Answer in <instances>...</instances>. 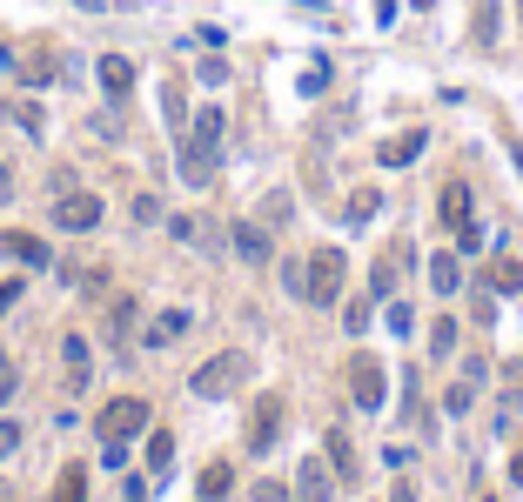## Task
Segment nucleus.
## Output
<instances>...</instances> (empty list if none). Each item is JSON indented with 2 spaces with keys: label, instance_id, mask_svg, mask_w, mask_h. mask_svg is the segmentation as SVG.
<instances>
[{
  "label": "nucleus",
  "instance_id": "obj_29",
  "mask_svg": "<svg viewBox=\"0 0 523 502\" xmlns=\"http://www.w3.org/2000/svg\"><path fill=\"white\" fill-rule=\"evenodd\" d=\"M282 288H289V295H309V262H289V268H282Z\"/></svg>",
  "mask_w": 523,
  "mask_h": 502
},
{
  "label": "nucleus",
  "instance_id": "obj_31",
  "mask_svg": "<svg viewBox=\"0 0 523 502\" xmlns=\"http://www.w3.org/2000/svg\"><path fill=\"white\" fill-rule=\"evenodd\" d=\"M161 101H168V121L182 128V121H188V108H182V88H161Z\"/></svg>",
  "mask_w": 523,
  "mask_h": 502
},
{
  "label": "nucleus",
  "instance_id": "obj_2",
  "mask_svg": "<svg viewBox=\"0 0 523 502\" xmlns=\"http://www.w3.org/2000/svg\"><path fill=\"white\" fill-rule=\"evenodd\" d=\"M342 282H349V255H342V248H316V255H309V295H302V302L309 308H336Z\"/></svg>",
  "mask_w": 523,
  "mask_h": 502
},
{
  "label": "nucleus",
  "instance_id": "obj_25",
  "mask_svg": "<svg viewBox=\"0 0 523 502\" xmlns=\"http://www.w3.org/2000/svg\"><path fill=\"white\" fill-rule=\"evenodd\" d=\"M369 302H376V295H356V302L342 308V328H349V335H363L369 328Z\"/></svg>",
  "mask_w": 523,
  "mask_h": 502
},
{
  "label": "nucleus",
  "instance_id": "obj_22",
  "mask_svg": "<svg viewBox=\"0 0 523 502\" xmlns=\"http://www.w3.org/2000/svg\"><path fill=\"white\" fill-rule=\"evenodd\" d=\"M450 349H456V322H450V315H436V322H430V355L443 362Z\"/></svg>",
  "mask_w": 523,
  "mask_h": 502
},
{
  "label": "nucleus",
  "instance_id": "obj_35",
  "mask_svg": "<svg viewBox=\"0 0 523 502\" xmlns=\"http://www.w3.org/2000/svg\"><path fill=\"white\" fill-rule=\"evenodd\" d=\"M510 482H523V449H517V456H510Z\"/></svg>",
  "mask_w": 523,
  "mask_h": 502
},
{
  "label": "nucleus",
  "instance_id": "obj_20",
  "mask_svg": "<svg viewBox=\"0 0 523 502\" xmlns=\"http://www.w3.org/2000/svg\"><path fill=\"white\" fill-rule=\"evenodd\" d=\"M54 502H88V469H81V462H68V469H61V482H54Z\"/></svg>",
  "mask_w": 523,
  "mask_h": 502
},
{
  "label": "nucleus",
  "instance_id": "obj_32",
  "mask_svg": "<svg viewBox=\"0 0 523 502\" xmlns=\"http://www.w3.org/2000/svg\"><path fill=\"white\" fill-rule=\"evenodd\" d=\"M7 395H14V362L0 355V402H7Z\"/></svg>",
  "mask_w": 523,
  "mask_h": 502
},
{
  "label": "nucleus",
  "instance_id": "obj_3",
  "mask_svg": "<svg viewBox=\"0 0 523 502\" xmlns=\"http://www.w3.org/2000/svg\"><path fill=\"white\" fill-rule=\"evenodd\" d=\"M383 395H389V369L376 362V355H349V402L356 409H383Z\"/></svg>",
  "mask_w": 523,
  "mask_h": 502
},
{
  "label": "nucleus",
  "instance_id": "obj_5",
  "mask_svg": "<svg viewBox=\"0 0 523 502\" xmlns=\"http://www.w3.org/2000/svg\"><path fill=\"white\" fill-rule=\"evenodd\" d=\"M54 228H68V235H88V228H101V195H88V188H68V195L54 201Z\"/></svg>",
  "mask_w": 523,
  "mask_h": 502
},
{
  "label": "nucleus",
  "instance_id": "obj_15",
  "mask_svg": "<svg viewBox=\"0 0 523 502\" xmlns=\"http://www.w3.org/2000/svg\"><path fill=\"white\" fill-rule=\"evenodd\" d=\"M61 362H68V389H88V375H94L88 335H68V342H61Z\"/></svg>",
  "mask_w": 523,
  "mask_h": 502
},
{
  "label": "nucleus",
  "instance_id": "obj_21",
  "mask_svg": "<svg viewBox=\"0 0 523 502\" xmlns=\"http://www.w3.org/2000/svg\"><path fill=\"white\" fill-rule=\"evenodd\" d=\"M470 34H477V47H497V0H477V14H470Z\"/></svg>",
  "mask_w": 523,
  "mask_h": 502
},
{
  "label": "nucleus",
  "instance_id": "obj_37",
  "mask_svg": "<svg viewBox=\"0 0 523 502\" xmlns=\"http://www.w3.org/2000/svg\"><path fill=\"white\" fill-rule=\"evenodd\" d=\"M383 14H389V0H383Z\"/></svg>",
  "mask_w": 523,
  "mask_h": 502
},
{
  "label": "nucleus",
  "instance_id": "obj_19",
  "mask_svg": "<svg viewBox=\"0 0 523 502\" xmlns=\"http://www.w3.org/2000/svg\"><path fill=\"white\" fill-rule=\"evenodd\" d=\"M430 288L436 295H456L463 288V255H430Z\"/></svg>",
  "mask_w": 523,
  "mask_h": 502
},
{
  "label": "nucleus",
  "instance_id": "obj_11",
  "mask_svg": "<svg viewBox=\"0 0 523 502\" xmlns=\"http://www.w3.org/2000/svg\"><path fill=\"white\" fill-rule=\"evenodd\" d=\"M436 215L450 221L456 235H463V228H477V215H470V188H463V181H443V195H436Z\"/></svg>",
  "mask_w": 523,
  "mask_h": 502
},
{
  "label": "nucleus",
  "instance_id": "obj_1",
  "mask_svg": "<svg viewBox=\"0 0 523 502\" xmlns=\"http://www.w3.org/2000/svg\"><path fill=\"white\" fill-rule=\"evenodd\" d=\"M249 369H255V362H249L242 349H222L215 362H202V369L188 375V389L202 395V402H222V395H235L242 382H249Z\"/></svg>",
  "mask_w": 523,
  "mask_h": 502
},
{
  "label": "nucleus",
  "instance_id": "obj_16",
  "mask_svg": "<svg viewBox=\"0 0 523 502\" xmlns=\"http://www.w3.org/2000/svg\"><path fill=\"white\" fill-rule=\"evenodd\" d=\"M483 288L490 295H523V262L517 255H497V262L483 268Z\"/></svg>",
  "mask_w": 523,
  "mask_h": 502
},
{
  "label": "nucleus",
  "instance_id": "obj_17",
  "mask_svg": "<svg viewBox=\"0 0 523 502\" xmlns=\"http://www.w3.org/2000/svg\"><path fill=\"white\" fill-rule=\"evenodd\" d=\"M0 248H7L14 262H27V268H47V241H41V235H21V228H7V235H0Z\"/></svg>",
  "mask_w": 523,
  "mask_h": 502
},
{
  "label": "nucleus",
  "instance_id": "obj_13",
  "mask_svg": "<svg viewBox=\"0 0 523 502\" xmlns=\"http://www.w3.org/2000/svg\"><path fill=\"white\" fill-rule=\"evenodd\" d=\"M188 328H195V315H188V308H161L155 322H148V349H168V342H182Z\"/></svg>",
  "mask_w": 523,
  "mask_h": 502
},
{
  "label": "nucleus",
  "instance_id": "obj_9",
  "mask_svg": "<svg viewBox=\"0 0 523 502\" xmlns=\"http://www.w3.org/2000/svg\"><path fill=\"white\" fill-rule=\"evenodd\" d=\"M228 248H235V262H249V268H262V262L275 255L262 221H235V228H228Z\"/></svg>",
  "mask_w": 523,
  "mask_h": 502
},
{
  "label": "nucleus",
  "instance_id": "obj_10",
  "mask_svg": "<svg viewBox=\"0 0 523 502\" xmlns=\"http://www.w3.org/2000/svg\"><path fill=\"white\" fill-rule=\"evenodd\" d=\"M423 148H430V134H423V128H403V134H389L383 148H376V161H383V168H410Z\"/></svg>",
  "mask_w": 523,
  "mask_h": 502
},
{
  "label": "nucleus",
  "instance_id": "obj_14",
  "mask_svg": "<svg viewBox=\"0 0 523 502\" xmlns=\"http://www.w3.org/2000/svg\"><path fill=\"white\" fill-rule=\"evenodd\" d=\"M135 322H141V302L121 295V302L108 308V349H128V342H135Z\"/></svg>",
  "mask_w": 523,
  "mask_h": 502
},
{
  "label": "nucleus",
  "instance_id": "obj_24",
  "mask_svg": "<svg viewBox=\"0 0 523 502\" xmlns=\"http://www.w3.org/2000/svg\"><path fill=\"white\" fill-rule=\"evenodd\" d=\"M7 121L27 128V134H41V108H34V101H7Z\"/></svg>",
  "mask_w": 523,
  "mask_h": 502
},
{
  "label": "nucleus",
  "instance_id": "obj_33",
  "mask_svg": "<svg viewBox=\"0 0 523 502\" xmlns=\"http://www.w3.org/2000/svg\"><path fill=\"white\" fill-rule=\"evenodd\" d=\"M14 302H21V282H0V315H7Z\"/></svg>",
  "mask_w": 523,
  "mask_h": 502
},
{
  "label": "nucleus",
  "instance_id": "obj_7",
  "mask_svg": "<svg viewBox=\"0 0 523 502\" xmlns=\"http://www.w3.org/2000/svg\"><path fill=\"white\" fill-rule=\"evenodd\" d=\"M322 456H329L336 482H363V456H356V442H349V429H322Z\"/></svg>",
  "mask_w": 523,
  "mask_h": 502
},
{
  "label": "nucleus",
  "instance_id": "obj_23",
  "mask_svg": "<svg viewBox=\"0 0 523 502\" xmlns=\"http://www.w3.org/2000/svg\"><path fill=\"white\" fill-rule=\"evenodd\" d=\"M168 456H175V436H168V429H155V436H148V469H168Z\"/></svg>",
  "mask_w": 523,
  "mask_h": 502
},
{
  "label": "nucleus",
  "instance_id": "obj_4",
  "mask_svg": "<svg viewBox=\"0 0 523 502\" xmlns=\"http://www.w3.org/2000/svg\"><path fill=\"white\" fill-rule=\"evenodd\" d=\"M148 429V402L141 395H114V402H101V436L108 442H128Z\"/></svg>",
  "mask_w": 523,
  "mask_h": 502
},
{
  "label": "nucleus",
  "instance_id": "obj_6",
  "mask_svg": "<svg viewBox=\"0 0 523 502\" xmlns=\"http://www.w3.org/2000/svg\"><path fill=\"white\" fill-rule=\"evenodd\" d=\"M296 502H336V469H329V456L296 462Z\"/></svg>",
  "mask_w": 523,
  "mask_h": 502
},
{
  "label": "nucleus",
  "instance_id": "obj_34",
  "mask_svg": "<svg viewBox=\"0 0 523 502\" xmlns=\"http://www.w3.org/2000/svg\"><path fill=\"white\" fill-rule=\"evenodd\" d=\"M121 502H148V482L135 476V482H128V496H121Z\"/></svg>",
  "mask_w": 523,
  "mask_h": 502
},
{
  "label": "nucleus",
  "instance_id": "obj_26",
  "mask_svg": "<svg viewBox=\"0 0 523 502\" xmlns=\"http://www.w3.org/2000/svg\"><path fill=\"white\" fill-rule=\"evenodd\" d=\"M376 208H383V195H376V188H356V195H349V221H369Z\"/></svg>",
  "mask_w": 523,
  "mask_h": 502
},
{
  "label": "nucleus",
  "instance_id": "obj_12",
  "mask_svg": "<svg viewBox=\"0 0 523 502\" xmlns=\"http://www.w3.org/2000/svg\"><path fill=\"white\" fill-rule=\"evenodd\" d=\"M94 81H101V94H108V101H121V94L135 88V61H121V54H101Z\"/></svg>",
  "mask_w": 523,
  "mask_h": 502
},
{
  "label": "nucleus",
  "instance_id": "obj_27",
  "mask_svg": "<svg viewBox=\"0 0 523 502\" xmlns=\"http://www.w3.org/2000/svg\"><path fill=\"white\" fill-rule=\"evenodd\" d=\"M477 389H483V382H456V389L443 395V409H450V415H463L470 402H477Z\"/></svg>",
  "mask_w": 523,
  "mask_h": 502
},
{
  "label": "nucleus",
  "instance_id": "obj_18",
  "mask_svg": "<svg viewBox=\"0 0 523 502\" xmlns=\"http://www.w3.org/2000/svg\"><path fill=\"white\" fill-rule=\"evenodd\" d=\"M228 489H235V469H228V462H208L202 482H195V496L202 502H228Z\"/></svg>",
  "mask_w": 523,
  "mask_h": 502
},
{
  "label": "nucleus",
  "instance_id": "obj_8",
  "mask_svg": "<svg viewBox=\"0 0 523 502\" xmlns=\"http://www.w3.org/2000/svg\"><path fill=\"white\" fill-rule=\"evenodd\" d=\"M275 436H282V395H262L249 409V449L262 456V449H275Z\"/></svg>",
  "mask_w": 523,
  "mask_h": 502
},
{
  "label": "nucleus",
  "instance_id": "obj_30",
  "mask_svg": "<svg viewBox=\"0 0 523 502\" xmlns=\"http://www.w3.org/2000/svg\"><path fill=\"white\" fill-rule=\"evenodd\" d=\"M14 449H21V422H7V415H0V462L14 456Z\"/></svg>",
  "mask_w": 523,
  "mask_h": 502
},
{
  "label": "nucleus",
  "instance_id": "obj_28",
  "mask_svg": "<svg viewBox=\"0 0 523 502\" xmlns=\"http://www.w3.org/2000/svg\"><path fill=\"white\" fill-rule=\"evenodd\" d=\"M249 502H296V489H289V482H269V476H262Z\"/></svg>",
  "mask_w": 523,
  "mask_h": 502
},
{
  "label": "nucleus",
  "instance_id": "obj_36",
  "mask_svg": "<svg viewBox=\"0 0 523 502\" xmlns=\"http://www.w3.org/2000/svg\"><path fill=\"white\" fill-rule=\"evenodd\" d=\"M517 21H523V0H517Z\"/></svg>",
  "mask_w": 523,
  "mask_h": 502
}]
</instances>
